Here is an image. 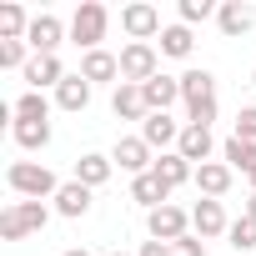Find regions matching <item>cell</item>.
I'll use <instances>...</instances> for the list:
<instances>
[{
  "instance_id": "26",
  "label": "cell",
  "mask_w": 256,
  "mask_h": 256,
  "mask_svg": "<svg viewBox=\"0 0 256 256\" xmlns=\"http://www.w3.org/2000/svg\"><path fill=\"white\" fill-rule=\"evenodd\" d=\"M191 50H196V36H191V26H181V20H176V26H166V30H161V56H171V60H186Z\"/></svg>"
},
{
  "instance_id": "32",
  "label": "cell",
  "mask_w": 256,
  "mask_h": 256,
  "mask_svg": "<svg viewBox=\"0 0 256 256\" xmlns=\"http://www.w3.org/2000/svg\"><path fill=\"white\" fill-rule=\"evenodd\" d=\"M231 136H241V141L256 146V106H241V110H236V131H231Z\"/></svg>"
},
{
  "instance_id": "28",
  "label": "cell",
  "mask_w": 256,
  "mask_h": 256,
  "mask_svg": "<svg viewBox=\"0 0 256 256\" xmlns=\"http://www.w3.org/2000/svg\"><path fill=\"white\" fill-rule=\"evenodd\" d=\"M10 110H16V120H50V100H46V90H26Z\"/></svg>"
},
{
  "instance_id": "15",
  "label": "cell",
  "mask_w": 256,
  "mask_h": 256,
  "mask_svg": "<svg viewBox=\"0 0 256 256\" xmlns=\"http://www.w3.org/2000/svg\"><path fill=\"white\" fill-rule=\"evenodd\" d=\"M141 96H146L151 116H156V110H171V106L181 100V76H166V70H161V76H151V80L141 86Z\"/></svg>"
},
{
  "instance_id": "33",
  "label": "cell",
  "mask_w": 256,
  "mask_h": 256,
  "mask_svg": "<svg viewBox=\"0 0 256 256\" xmlns=\"http://www.w3.org/2000/svg\"><path fill=\"white\" fill-rule=\"evenodd\" d=\"M171 256H206V241L191 231V236H181V241H171Z\"/></svg>"
},
{
  "instance_id": "35",
  "label": "cell",
  "mask_w": 256,
  "mask_h": 256,
  "mask_svg": "<svg viewBox=\"0 0 256 256\" xmlns=\"http://www.w3.org/2000/svg\"><path fill=\"white\" fill-rule=\"evenodd\" d=\"M246 216H251V221H256V191H251V196H246Z\"/></svg>"
},
{
  "instance_id": "30",
  "label": "cell",
  "mask_w": 256,
  "mask_h": 256,
  "mask_svg": "<svg viewBox=\"0 0 256 256\" xmlns=\"http://www.w3.org/2000/svg\"><path fill=\"white\" fill-rule=\"evenodd\" d=\"M26 66H30L26 40H0V70H26Z\"/></svg>"
},
{
  "instance_id": "13",
  "label": "cell",
  "mask_w": 256,
  "mask_h": 256,
  "mask_svg": "<svg viewBox=\"0 0 256 256\" xmlns=\"http://www.w3.org/2000/svg\"><path fill=\"white\" fill-rule=\"evenodd\" d=\"M226 226H231V221H226L221 201H206V196H201V201L191 206V231H196L201 241H211V236H226Z\"/></svg>"
},
{
  "instance_id": "20",
  "label": "cell",
  "mask_w": 256,
  "mask_h": 256,
  "mask_svg": "<svg viewBox=\"0 0 256 256\" xmlns=\"http://www.w3.org/2000/svg\"><path fill=\"white\" fill-rule=\"evenodd\" d=\"M56 211H60L66 221H80V216L90 211V186H80V181H60V191H56Z\"/></svg>"
},
{
  "instance_id": "14",
  "label": "cell",
  "mask_w": 256,
  "mask_h": 256,
  "mask_svg": "<svg viewBox=\"0 0 256 256\" xmlns=\"http://www.w3.org/2000/svg\"><path fill=\"white\" fill-rule=\"evenodd\" d=\"M20 76H26V86H30V90H46V86H60L70 70L60 66V56H30V66H26Z\"/></svg>"
},
{
  "instance_id": "12",
  "label": "cell",
  "mask_w": 256,
  "mask_h": 256,
  "mask_svg": "<svg viewBox=\"0 0 256 256\" xmlns=\"http://www.w3.org/2000/svg\"><path fill=\"white\" fill-rule=\"evenodd\" d=\"M231 181H236V171H231L226 161H206V166H196V191H201L206 201H221V196L231 191Z\"/></svg>"
},
{
  "instance_id": "25",
  "label": "cell",
  "mask_w": 256,
  "mask_h": 256,
  "mask_svg": "<svg viewBox=\"0 0 256 256\" xmlns=\"http://www.w3.org/2000/svg\"><path fill=\"white\" fill-rule=\"evenodd\" d=\"M221 161H226L231 171L251 176V171H256V146H251V141H241V136H226V141H221Z\"/></svg>"
},
{
  "instance_id": "22",
  "label": "cell",
  "mask_w": 256,
  "mask_h": 256,
  "mask_svg": "<svg viewBox=\"0 0 256 256\" xmlns=\"http://www.w3.org/2000/svg\"><path fill=\"white\" fill-rule=\"evenodd\" d=\"M131 201H141L146 211H156V206H166V201H171V186H166L156 171H146V176H136V181H131Z\"/></svg>"
},
{
  "instance_id": "6",
  "label": "cell",
  "mask_w": 256,
  "mask_h": 256,
  "mask_svg": "<svg viewBox=\"0 0 256 256\" xmlns=\"http://www.w3.org/2000/svg\"><path fill=\"white\" fill-rule=\"evenodd\" d=\"M146 231H151V241H181V236H191V211H181V206H156V211H146Z\"/></svg>"
},
{
  "instance_id": "38",
  "label": "cell",
  "mask_w": 256,
  "mask_h": 256,
  "mask_svg": "<svg viewBox=\"0 0 256 256\" xmlns=\"http://www.w3.org/2000/svg\"><path fill=\"white\" fill-rule=\"evenodd\" d=\"M246 181H251V191H256V171H251V176H246Z\"/></svg>"
},
{
  "instance_id": "17",
  "label": "cell",
  "mask_w": 256,
  "mask_h": 256,
  "mask_svg": "<svg viewBox=\"0 0 256 256\" xmlns=\"http://www.w3.org/2000/svg\"><path fill=\"white\" fill-rule=\"evenodd\" d=\"M216 26H221V36H246L251 26H256V10L251 6H241V0H221V10H216Z\"/></svg>"
},
{
  "instance_id": "27",
  "label": "cell",
  "mask_w": 256,
  "mask_h": 256,
  "mask_svg": "<svg viewBox=\"0 0 256 256\" xmlns=\"http://www.w3.org/2000/svg\"><path fill=\"white\" fill-rule=\"evenodd\" d=\"M36 16H26V6H16V0H6L0 6V40H26Z\"/></svg>"
},
{
  "instance_id": "4",
  "label": "cell",
  "mask_w": 256,
  "mask_h": 256,
  "mask_svg": "<svg viewBox=\"0 0 256 256\" xmlns=\"http://www.w3.org/2000/svg\"><path fill=\"white\" fill-rule=\"evenodd\" d=\"M106 30H110V10L100 6V0H80L76 16H70V40L80 46V56H86V50H100Z\"/></svg>"
},
{
  "instance_id": "7",
  "label": "cell",
  "mask_w": 256,
  "mask_h": 256,
  "mask_svg": "<svg viewBox=\"0 0 256 256\" xmlns=\"http://www.w3.org/2000/svg\"><path fill=\"white\" fill-rule=\"evenodd\" d=\"M66 36H70V26H60V16L40 10V16L30 20V30H26V46H30V56H56Z\"/></svg>"
},
{
  "instance_id": "19",
  "label": "cell",
  "mask_w": 256,
  "mask_h": 256,
  "mask_svg": "<svg viewBox=\"0 0 256 256\" xmlns=\"http://www.w3.org/2000/svg\"><path fill=\"white\" fill-rule=\"evenodd\" d=\"M110 171H116V161H110V156L86 151V156L76 161V176H70V181H80V186H90V191H96V186H106V181H110Z\"/></svg>"
},
{
  "instance_id": "10",
  "label": "cell",
  "mask_w": 256,
  "mask_h": 256,
  "mask_svg": "<svg viewBox=\"0 0 256 256\" xmlns=\"http://www.w3.org/2000/svg\"><path fill=\"white\" fill-rule=\"evenodd\" d=\"M120 30L131 36V40H146V46H151V40L166 30V26H161V10H156V6L136 0V6H126V10H120Z\"/></svg>"
},
{
  "instance_id": "31",
  "label": "cell",
  "mask_w": 256,
  "mask_h": 256,
  "mask_svg": "<svg viewBox=\"0 0 256 256\" xmlns=\"http://www.w3.org/2000/svg\"><path fill=\"white\" fill-rule=\"evenodd\" d=\"M221 6H211V0H181V26H201V20H211Z\"/></svg>"
},
{
  "instance_id": "18",
  "label": "cell",
  "mask_w": 256,
  "mask_h": 256,
  "mask_svg": "<svg viewBox=\"0 0 256 256\" xmlns=\"http://www.w3.org/2000/svg\"><path fill=\"white\" fill-rule=\"evenodd\" d=\"M176 151H181L191 166H206V161H211V151H216V141H211V131H206V126H186V131H181V141H176Z\"/></svg>"
},
{
  "instance_id": "1",
  "label": "cell",
  "mask_w": 256,
  "mask_h": 256,
  "mask_svg": "<svg viewBox=\"0 0 256 256\" xmlns=\"http://www.w3.org/2000/svg\"><path fill=\"white\" fill-rule=\"evenodd\" d=\"M181 106H186V126H206L216 120V76L206 66H191L181 76Z\"/></svg>"
},
{
  "instance_id": "23",
  "label": "cell",
  "mask_w": 256,
  "mask_h": 256,
  "mask_svg": "<svg viewBox=\"0 0 256 256\" xmlns=\"http://www.w3.org/2000/svg\"><path fill=\"white\" fill-rule=\"evenodd\" d=\"M56 106H60V110H86V106H90V80H86L80 70L66 76V80L56 86Z\"/></svg>"
},
{
  "instance_id": "9",
  "label": "cell",
  "mask_w": 256,
  "mask_h": 256,
  "mask_svg": "<svg viewBox=\"0 0 256 256\" xmlns=\"http://www.w3.org/2000/svg\"><path fill=\"white\" fill-rule=\"evenodd\" d=\"M110 161H116V166H120L126 176L136 181V176H146V171L156 166V151H151V146H146L141 136H120V141L110 146Z\"/></svg>"
},
{
  "instance_id": "39",
  "label": "cell",
  "mask_w": 256,
  "mask_h": 256,
  "mask_svg": "<svg viewBox=\"0 0 256 256\" xmlns=\"http://www.w3.org/2000/svg\"><path fill=\"white\" fill-rule=\"evenodd\" d=\"M251 86H256V70H251Z\"/></svg>"
},
{
  "instance_id": "3",
  "label": "cell",
  "mask_w": 256,
  "mask_h": 256,
  "mask_svg": "<svg viewBox=\"0 0 256 256\" xmlns=\"http://www.w3.org/2000/svg\"><path fill=\"white\" fill-rule=\"evenodd\" d=\"M46 221H50L46 201H10L6 211H0V236L6 241H26V236L46 231Z\"/></svg>"
},
{
  "instance_id": "37",
  "label": "cell",
  "mask_w": 256,
  "mask_h": 256,
  "mask_svg": "<svg viewBox=\"0 0 256 256\" xmlns=\"http://www.w3.org/2000/svg\"><path fill=\"white\" fill-rule=\"evenodd\" d=\"M106 256H131V251H106Z\"/></svg>"
},
{
  "instance_id": "36",
  "label": "cell",
  "mask_w": 256,
  "mask_h": 256,
  "mask_svg": "<svg viewBox=\"0 0 256 256\" xmlns=\"http://www.w3.org/2000/svg\"><path fill=\"white\" fill-rule=\"evenodd\" d=\"M60 256H90V251H86V246H70V251H60Z\"/></svg>"
},
{
  "instance_id": "29",
  "label": "cell",
  "mask_w": 256,
  "mask_h": 256,
  "mask_svg": "<svg viewBox=\"0 0 256 256\" xmlns=\"http://www.w3.org/2000/svg\"><path fill=\"white\" fill-rule=\"evenodd\" d=\"M226 241H231V251H256V221L241 211V216L226 226Z\"/></svg>"
},
{
  "instance_id": "11",
  "label": "cell",
  "mask_w": 256,
  "mask_h": 256,
  "mask_svg": "<svg viewBox=\"0 0 256 256\" xmlns=\"http://www.w3.org/2000/svg\"><path fill=\"white\" fill-rule=\"evenodd\" d=\"M80 76H86L90 86H106V80L120 86V56H110L106 46H100V50H86V56H80Z\"/></svg>"
},
{
  "instance_id": "24",
  "label": "cell",
  "mask_w": 256,
  "mask_h": 256,
  "mask_svg": "<svg viewBox=\"0 0 256 256\" xmlns=\"http://www.w3.org/2000/svg\"><path fill=\"white\" fill-rule=\"evenodd\" d=\"M10 136L20 151H46L50 146V120H10Z\"/></svg>"
},
{
  "instance_id": "5",
  "label": "cell",
  "mask_w": 256,
  "mask_h": 256,
  "mask_svg": "<svg viewBox=\"0 0 256 256\" xmlns=\"http://www.w3.org/2000/svg\"><path fill=\"white\" fill-rule=\"evenodd\" d=\"M151 76H161V50L146 40H126L120 46V80L126 86H146Z\"/></svg>"
},
{
  "instance_id": "21",
  "label": "cell",
  "mask_w": 256,
  "mask_h": 256,
  "mask_svg": "<svg viewBox=\"0 0 256 256\" xmlns=\"http://www.w3.org/2000/svg\"><path fill=\"white\" fill-rule=\"evenodd\" d=\"M151 171H156V176H161L171 191H176V186H186V181H196V166H191L181 151H166V156H156V166H151Z\"/></svg>"
},
{
  "instance_id": "2",
  "label": "cell",
  "mask_w": 256,
  "mask_h": 256,
  "mask_svg": "<svg viewBox=\"0 0 256 256\" xmlns=\"http://www.w3.org/2000/svg\"><path fill=\"white\" fill-rule=\"evenodd\" d=\"M6 186L20 196V201H56V191H60V181H56V171L50 166H40V161H10V171H6Z\"/></svg>"
},
{
  "instance_id": "8",
  "label": "cell",
  "mask_w": 256,
  "mask_h": 256,
  "mask_svg": "<svg viewBox=\"0 0 256 256\" xmlns=\"http://www.w3.org/2000/svg\"><path fill=\"white\" fill-rule=\"evenodd\" d=\"M181 131L186 126L171 116V110H156V116H146L141 120V141L156 151V156H166V151H176V141H181Z\"/></svg>"
},
{
  "instance_id": "16",
  "label": "cell",
  "mask_w": 256,
  "mask_h": 256,
  "mask_svg": "<svg viewBox=\"0 0 256 256\" xmlns=\"http://www.w3.org/2000/svg\"><path fill=\"white\" fill-rule=\"evenodd\" d=\"M110 110H116V120H146V116H151V106H146L141 86H126V80L110 90Z\"/></svg>"
},
{
  "instance_id": "34",
  "label": "cell",
  "mask_w": 256,
  "mask_h": 256,
  "mask_svg": "<svg viewBox=\"0 0 256 256\" xmlns=\"http://www.w3.org/2000/svg\"><path fill=\"white\" fill-rule=\"evenodd\" d=\"M136 256H171V246H166V241H141Z\"/></svg>"
}]
</instances>
